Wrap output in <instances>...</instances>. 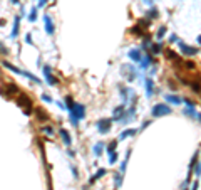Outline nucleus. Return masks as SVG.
Wrapping results in <instances>:
<instances>
[{
    "label": "nucleus",
    "mask_w": 201,
    "mask_h": 190,
    "mask_svg": "<svg viewBox=\"0 0 201 190\" xmlns=\"http://www.w3.org/2000/svg\"><path fill=\"white\" fill-rule=\"evenodd\" d=\"M69 111H71V121H72V124H74V126H77V124H79V121L86 118V106H84V104H81V103H74Z\"/></svg>",
    "instance_id": "1"
},
{
    "label": "nucleus",
    "mask_w": 201,
    "mask_h": 190,
    "mask_svg": "<svg viewBox=\"0 0 201 190\" xmlns=\"http://www.w3.org/2000/svg\"><path fill=\"white\" fill-rule=\"evenodd\" d=\"M171 113H173V110L168 103H158V104H154L153 110H151V114L154 118H163V116H168V114H171Z\"/></svg>",
    "instance_id": "2"
},
{
    "label": "nucleus",
    "mask_w": 201,
    "mask_h": 190,
    "mask_svg": "<svg viewBox=\"0 0 201 190\" xmlns=\"http://www.w3.org/2000/svg\"><path fill=\"white\" fill-rule=\"evenodd\" d=\"M2 66L5 67V69H10L12 73H15V74H22V76H25V77H29L30 81H34V83H37V84H40V79L39 77H35L34 74H30V73H27V71H24V69H20V67H15L14 64H10V62H7V61H4L2 62Z\"/></svg>",
    "instance_id": "3"
},
{
    "label": "nucleus",
    "mask_w": 201,
    "mask_h": 190,
    "mask_svg": "<svg viewBox=\"0 0 201 190\" xmlns=\"http://www.w3.org/2000/svg\"><path fill=\"white\" fill-rule=\"evenodd\" d=\"M18 96H20V98L17 99V104L20 108H24L25 114H30V113H32V101H30L25 94H18Z\"/></svg>",
    "instance_id": "4"
},
{
    "label": "nucleus",
    "mask_w": 201,
    "mask_h": 190,
    "mask_svg": "<svg viewBox=\"0 0 201 190\" xmlns=\"http://www.w3.org/2000/svg\"><path fill=\"white\" fill-rule=\"evenodd\" d=\"M122 74H124L126 77H127V83H131V81H134L137 77V71H136V67L134 66H127V64H124L122 66Z\"/></svg>",
    "instance_id": "5"
},
{
    "label": "nucleus",
    "mask_w": 201,
    "mask_h": 190,
    "mask_svg": "<svg viewBox=\"0 0 201 190\" xmlns=\"http://www.w3.org/2000/svg\"><path fill=\"white\" fill-rule=\"evenodd\" d=\"M178 46H180L181 52H183V56H188V57H191V56H196L198 54V49L196 47H191V46H188L186 42H183V40H178Z\"/></svg>",
    "instance_id": "6"
},
{
    "label": "nucleus",
    "mask_w": 201,
    "mask_h": 190,
    "mask_svg": "<svg viewBox=\"0 0 201 190\" xmlns=\"http://www.w3.org/2000/svg\"><path fill=\"white\" fill-rule=\"evenodd\" d=\"M44 24H45V32L49 34V36H54L55 32V25H54V20H52V17L50 15H44Z\"/></svg>",
    "instance_id": "7"
},
{
    "label": "nucleus",
    "mask_w": 201,
    "mask_h": 190,
    "mask_svg": "<svg viewBox=\"0 0 201 190\" xmlns=\"http://www.w3.org/2000/svg\"><path fill=\"white\" fill-rule=\"evenodd\" d=\"M44 76H45L47 83H49L50 86H55V84L59 83L57 77H55L54 74H52V69H50V66H44Z\"/></svg>",
    "instance_id": "8"
},
{
    "label": "nucleus",
    "mask_w": 201,
    "mask_h": 190,
    "mask_svg": "<svg viewBox=\"0 0 201 190\" xmlns=\"http://www.w3.org/2000/svg\"><path fill=\"white\" fill-rule=\"evenodd\" d=\"M111 126H112V120H99L97 121V130L100 133H109Z\"/></svg>",
    "instance_id": "9"
},
{
    "label": "nucleus",
    "mask_w": 201,
    "mask_h": 190,
    "mask_svg": "<svg viewBox=\"0 0 201 190\" xmlns=\"http://www.w3.org/2000/svg\"><path fill=\"white\" fill-rule=\"evenodd\" d=\"M17 93H18V88L15 86L14 83H8L7 84V91H5V89H0V94H4L5 98H10L12 94H17Z\"/></svg>",
    "instance_id": "10"
},
{
    "label": "nucleus",
    "mask_w": 201,
    "mask_h": 190,
    "mask_svg": "<svg viewBox=\"0 0 201 190\" xmlns=\"http://www.w3.org/2000/svg\"><path fill=\"white\" fill-rule=\"evenodd\" d=\"M164 99H166V103H168V104H176V106L183 104V99H181L178 94H166Z\"/></svg>",
    "instance_id": "11"
},
{
    "label": "nucleus",
    "mask_w": 201,
    "mask_h": 190,
    "mask_svg": "<svg viewBox=\"0 0 201 190\" xmlns=\"http://www.w3.org/2000/svg\"><path fill=\"white\" fill-rule=\"evenodd\" d=\"M127 56H129V57L133 59L134 62H141V59H143V56H144V54L141 52V49H131Z\"/></svg>",
    "instance_id": "12"
},
{
    "label": "nucleus",
    "mask_w": 201,
    "mask_h": 190,
    "mask_svg": "<svg viewBox=\"0 0 201 190\" xmlns=\"http://www.w3.org/2000/svg\"><path fill=\"white\" fill-rule=\"evenodd\" d=\"M144 86H146L147 98H151V96H153V93H154V83H153V79H151V77H147V79L144 81Z\"/></svg>",
    "instance_id": "13"
},
{
    "label": "nucleus",
    "mask_w": 201,
    "mask_h": 190,
    "mask_svg": "<svg viewBox=\"0 0 201 190\" xmlns=\"http://www.w3.org/2000/svg\"><path fill=\"white\" fill-rule=\"evenodd\" d=\"M124 106H117L114 108V111H112V121H121L122 114H124Z\"/></svg>",
    "instance_id": "14"
},
{
    "label": "nucleus",
    "mask_w": 201,
    "mask_h": 190,
    "mask_svg": "<svg viewBox=\"0 0 201 190\" xmlns=\"http://www.w3.org/2000/svg\"><path fill=\"white\" fill-rule=\"evenodd\" d=\"M119 91H121V94H122V99H124V103H127V101L131 99L127 94H134V93L131 91L129 88H126V86H119Z\"/></svg>",
    "instance_id": "15"
},
{
    "label": "nucleus",
    "mask_w": 201,
    "mask_h": 190,
    "mask_svg": "<svg viewBox=\"0 0 201 190\" xmlns=\"http://www.w3.org/2000/svg\"><path fill=\"white\" fill-rule=\"evenodd\" d=\"M139 131V130H136V128H129V130H126V131H122L121 133V136H119V140H126V138H131V136H134L136 133Z\"/></svg>",
    "instance_id": "16"
},
{
    "label": "nucleus",
    "mask_w": 201,
    "mask_h": 190,
    "mask_svg": "<svg viewBox=\"0 0 201 190\" xmlns=\"http://www.w3.org/2000/svg\"><path fill=\"white\" fill-rule=\"evenodd\" d=\"M61 136H62V141H64L67 146H71L72 138H71V135H69V131H67V130H64V128H62V130H61Z\"/></svg>",
    "instance_id": "17"
},
{
    "label": "nucleus",
    "mask_w": 201,
    "mask_h": 190,
    "mask_svg": "<svg viewBox=\"0 0 201 190\" xmlns=\"http://www.w3.org/2000/svg\"><path fill=\"white\" fill-rule=\"evenodd\" d=\"M158 8H149V10L146 12V19L147 20H154V19H158Z\"/></svg>",
    "instance_id": "18"
},
{
    "label": "nucleus",
    "mask_w": 201,
    "mask_h": 190,
    "mask_svg": "<svg viewBox=\"0 0 201 190\" xmlns=\"http://www.w3.org/2000/svg\"><path fill=\"white\" fill-rule=\"evenodd\" d=\"M18 22H20V15H17V17L14 19V29H12V37H17V34H18Z\"/></svg>",
    "instance_id": "19"
},
{
    "label": "nucleus",
    "mask_w": 201,
    "mask_h": 190,
    "mask_svg": "<svg viewBox=\"0 0 201 190\" xmlns=\"http://www.w3.org/2000/svg\"><path fill=\"white\" fill-rule=\"evenodd\" d=\"M183 113L184 114H186V116H189V118H193V120H194V118H196V110H194V108H189V106H186V108H184V110H183Z\"/></svg>",
    "instance_id": "20"
},
{
    "label": "nucleus",
    "mask_w": 201,
    "mask_h": 190,
    "mask_svg": "<svg viewBox=\"0 0 201 190\" xmlns=\"http://www.w3.org/2000/svg\"><path fill=\"white\" fill-rule=\"evenodd\" d=\"M102 175H106V168H100V170H97V173H96V175H94L92 178L89 180V183H94V182H96V180H99V178H100V177H102Z\"/></svg>",
    "instance_id": "21"
},
{
    "label": "nucleus",
    "mask_w": 201,
    "mask_h": 190,
    "mask_svg": "<svg viewBox=\"0 0 201 190\" xmlns=\"http://www.w3.org/2000/svg\"><path fill=\"white\" fill-rule=\"evenodd\" d=\"M102 150H104V143H96V145H94V155H96V157H99V155L102 153Z\"/></svg>",
    "instance_id": "22"
},
{
    "label": "nucleus",
    "mask_w": 201,
    "mask_h": 190,
    "mask_svg": "<svg viewBox=\"0 0 201 190\" xmlns=\"http://www.w3.org/2000/svg\"><path fill=\"white\" fill-rule=\"evenodd\" d=\"M34 111H35V114H37V118H39V120H44V121H47V120H49V116H47V114L44 113V111L40 110V108H35Z\"/></svg>",
    "instance_id": "23"
},
{
    "label": "nucleus",
    "mask_w": 201,
    "mask_h": 190,
    "mask_svg": "<svg viewBox=\"0 0 201 190\" xmlns=\"http://www.w3.org/2000/svg\"><path fill=\"white\" fill-rule=\"evenodd\" d=\"M151 51H153V54H159V52L163 51V44H161V42L153 44V46H151Z\"/></svg>",
    "instance_id": "24"
},
{
    "label": "nucleus",
    "mask_w": 201,
    "mask_h": 190,
    "mask_svg": "<svg viewBox=\"0 0 201 190\" xmlns=\"http://www.w3.org/2000/svg\"><path fill=\"white\" fill-rule=\"evenodd\" d=\"M42 133H45V135H49V136H54V128H52V126H47V124H44V126H42Z\"/></svg>",
    "instance_id": "25"
},
{
    "label": "nucleus",
    "mask_w": 201,
    "mask_h": 190,
    "mask_svg": "<svg viewBox=\"0 0 201 190\" xmlns=\"http://www.w3.org/2000/svg\"><path fill=\"white\" fill-rule=\"evenodd\" d=\"M166 57L169 59V61H178V56H176V52H173V51H166Z\"/></svg>",
    "instance_id": "26"
},
{
    "label": "nucleus",
    "mask_w": 201,
    "mask_h": 190,
    "mask_svg": "<svg viewBox=\"0 0 201 190\" xmlns=\"http://www.w3.org/2000/svg\"><path fill=\"white\" fill-rule=\"evenodd\" d=\"M114 180H116V187L119 188V187L122 185V173H116V175H114Z\"/></svg>",
    "instance_id": "27"
},
{
    "label": "nucleus",
    "mask_w": 201,
    "mask_h": 190,
    "mask_svg": "<svg viewBox=\"0 0 201 190\" xmlns=\"http://www.w3.org/2000/svg\"><path fill=\"white\" fill-rule=\"evenodd\" d=\"M72 104H74V99H72V96H65V108H67V111L71 110Z\"/></svg>",
    "instance_id": "28"
},
{
    "label": "nucleus",
    "mask_w": 201,
    "mask_h": 190,
    "mask_svg": "<svg viewBox=\"0 0 201 190\" xmlns=\"http://www.w3.org/2000/svg\"><path fill=\"white\" fill-rule=\"evenodd\" d=\"M184 67H186L188 71H194L196 69V64H194L193 61H188V62H184Z\"/></svg>",
    "instance_id": "29"
},
{
    "label": "nucleus",
    "mask_w": 201,
    "mask_h": 190,
    "mask_svg": "<svg viewBox=\"0 0 201 190\" xmlns=\"http://www.w3.org/2000/svg\"><path fill=\"white\" fill-rule=\"evenodd\" d=\"M116 161H117V151H112V153H109V163L114 165Z\"/></svg>",
    "instance_id": "30"
},
{
    "label": "nucleus",
    "mask_w": 201,
    "mask_h": 190,
    "mask_svg": "<svg viewBox=\"0 0 201 190\" xmlns=\"http://www.w3.org/2000/svg\"><path fill=\"white\" fill-rule=\"evenodd\" d=\"M194 175L196 177H199L201 175V161H196V165H194Z\"/></svg>",
    "instance_id": "31"
},
{
    "label": "nucleus",
    "mask_w": 201,
    "mask_h": 190,
    "mask_svg": "<svg viewBox=\"0 0 201 190\" xmlns=\"http://www.w3.org/2000/svg\"><path fill=\"white\" fill-rule=\"evenodd\" d=\"M191 88H193V91H196V93H201V83H191Z\"/></svg>",
    "instance_id": "32"
},
{
    "label": "nucleus",
    "mask_w": 201,
    "mask_h": 190,
    "mask_svg": "<svg viewBox=\"0 0 201 190\" xmlns=\"http://www.w3.org/2000/svg\"><path fill=\"white\" fill-rule=\"evenodd\" d=\"M35 19H37V8H32V10H30V15H29V20L34 22Z\"/></svg>",
    "instance_id": "33"
},
{
    "label": "nucleus",
    "mask_w": 201,
    "mask_h": 190,
    "mask_svg": "<svg viewBox=\"0 0 201 190\" xmlns=\"http://www.w3.org/2000/svg\"><path fill=\"white\" fill-rule=\"evenodd\" d=\"M166 34V27L163 25V27H159V30H158V34H156V36H158V39H163V36H164Z\"/></svg>",
    "instance_id": "34"
},
{
    "label": "nucleus",
    "mask_w": 201,
    "mask_h": 190,
    "mask_svg": "<svg viewBox=\"0 0 201 190\" xmlns=\"http://www.w3.org/2000/svg\"><path fill=\"white\" fill-rule=\"evenodd\" d=\"M116 146H117V141H111V145H109V148H107V153L116 151Z\"/></svg>",
    "instance_id": "35"
},
{
    "label": "nucleus",
    "mask_w": 201,
    "mask_h": 190,
    "mask_svg": "<svg viewBox=\"0 0 201 190\" xmlns=\"http://www.w3.org/2000/svg\"><path fill=\"white\" fill-rule=\"evenodd\" d=\"M0 52H2V54H5V56H8V49L5 47V46L2 44V42H0Z\"/></svg>",
    "instance_id": "36"
},
{
    "label": "nucleus",
    "mask_w": 201,
    "mask_h": 190,
    "mask_svg": "<svg viewBox=\"0 0 201 190\" xmlns=\"http://www.w3.org/2000/svg\"><path fill=\"white\" fill-rule=\"evenodd\" d=\"M42 101H47V103H52V98L49 94H42Z\"/></svg>",
    "instance_id": "37"
},
{
    "label": "nucleus",
    "mask_w": 201,
    "mask_h": 190,
    "mask_svg": "<svg viewBox=\"0 0 201 190\" xmlns=\"http://www.w3.org/2000/svg\"><path fill=\"white\" fill-rule=\"evenodd\" d=\"M25 42H27V44H32V36H30V34L25 36Z\"/></svg>",
    "instance_id": "38"
},
{
    "label": "nucleus",
    "mask_w": 201,
    "mask_h": 190,
    "mask_svg": "<svg viewBox=\"0 0 201 190\" xmlns=\"http://www.w3.org/2000/svg\"><path fill=\"white\" fill-rule=\"evenodd\" d=\"M126 163H127V160H124V161L121 163V173H124V172H126Z\"/></svg>",
    "instance_id": "39"
},
{
    "label": "nucleus",
    "mask_w": 201,
    "mask_h": 190,
    "mask_svg": "<svg viewBox=\"0 0 201 190\" xmlns=\"http://www.w3.org/2000/svg\"><path fill=\"white\" fill-rule=\"evenodd\" d=\"M72 173H74V178H79V172H77V168L72 167Z\"/></svg>",
    "instance_id": "40"
},
{
    "label": "nucleus",
    "mask_w": 201,
    "mask_h": 190,
    "mask_svg": "<svg viewBox=\"0 0 201 190\" xmlns=\"http://www.w3.org/2000/svg\"><path fill=\"white\" fill-rule=\"evenodd\" d=\"M57 106L61 108V110H67V108H65V104H64V103H61V101H57Z\"/></svg>",
    "instance_id": "41"
},
{
    "label": "nucleus",
    "mask_w": 201,
    "mask_h": 190,
    "mask_svg": "<svg viewBox=\"0 0 201 190\" xmlns=\"http://www.w3.org/2000/svg\"><path fill=\"white\" fill-rule=\"evenodd\" d=\"M198 187H199V183H198V182H194L193 185H191V190H198Z\"/></svg>",
    "instance_id": "42"
},
{
    "label": "nucleus",
    "mask_w": 201,
    "mask_h": 190,
    "mask_svg": "<svg viewBox=\"0 0 201 190\" xmlns=\"http://www.w3.org/2000/svg\"><path fill=\"white\" fill-rule=\"evenodd\" d=\"M47 4V0H39V7H44Z\"/></svg>",
    "instance_id": "43"
},
{
    "label": "nucleus",
    "mask_w": 201,
    "mask_h": 190,
    "mask_svg": "<svg viewBox=\"0 0 201 190\" xmlns=\"http://www.w3.org/2000/svg\"><path fill=\"white\" fill-rule=\"evenodd\" d=\"M143 2H144V4H147V5H151L153 2H154V0H143Z\"/></svg>",
    "instance_id": "44"
},
{
    "label": "nucleus",
    "mask_w": 201,
    "mask_h": 190,
    "mask_svg": "<svg viewBox=\"0 0 201 190\" xmlns=\"http://www.w3.org/2000/svg\"><path fill=\"white\" fill-rule=\"evenodd\" d=\"M10 2H12V4H15V5L18 4V0H10Z\"/></svg>",
    "instance_id": "45"
},
{
    "label": "nucleus",
    "mask_w": 201,
    "mask_h": 190,
    "mask_svg": "<svg viewBox=\"0 0 201 190\" xmlns=\"http://www.w3.org/2000/svg\"><path fill=\"white\" fill-rule=\"evenodd\" d=\"M198 44H199V46H201V36H199V37H198Z\"/></svg>",
    "instance_id": "46"
},
{
    "label": "nucleus",
    "mask_w": 201,
    "mask_h": 190,
    "mask_svg": "<svg viewBox=\"0 0 201 190\" xmlns=\"http://www.w3.org/2000/svg\"><path fill=\"white\" fill-rule=\"evenodd\" d=\"M184 190H186V188H184Z\"/></svg>",
    "instance_id": "47"
}]
</instances>
